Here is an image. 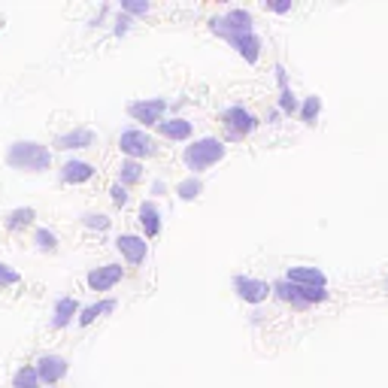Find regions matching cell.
<instances>
[{"instance_id":"6da1fadb","label":"cell","mask_w":388,"mask_h":388,"mask_svg":"<svg viewBox=\"0 0 388 388\" xmlns=\"http://www.w3.org/2000/svg\"><path fill=\"white\" fill-rule=\"evenodd\" d=\"M212 31L219 37H225L249 64H255L261 58V40L255 34V22L249 10H228L225 15L212 19Z\"/></svg>"},{"instance_id":"7a4b0ae2","label":"cell","mask_w":388,"mask_h":388,"mask_svg":"<svg viewBox=\"0 0 388 388\" xmlns=\"http://www.w3.org/2000/svg\"><path fill=\"white\" fill-rule=\"evenodd\" d=\"M6 164L22 173H43L52 167V152H49V146L37 143V140H15L6 149Z\"/></svg>"},{"instance_id":"3957f363","label":"cell","mask_w":388,"mask_h":388,"mask_svg":"<svg viewBox=\"0 0 388 388\" xmlns=\"http://www.w3.org/2000/svg\"><path fill=\"white\" fill-rule=\"evenodd\" d=\"M221 158H225V143H221V140H216V137L197 140V143L188 146L185 155H183L185 167L192 170V173H201L206 167H212V164H219Z\"/></svg>"},{"instance_id":"277c9868","label":"cell","mask_w":388,"mask_h":388,"mask_svg":"<svg viewBox=\"0 0 388 388\" xmlns=\"http://www.w3.org/2000/svg\"><path fill=\"white\" fill-rule=\"evenodd\" d=\"M119 149L128 155L130 161H140V158H149V155H155V140L146 134V130H121L119 137Z\"/></svg>"},{"instance_id":"5b68a950","label":"cell","mask_w":388,"mask_h":388,"mask_svg":"<svg viewBox=\"0 0 388 388\" xmlns=\"http://www.w3.org/2000/svg\"><path fill=\"white\" fill-rule=\"evenodd\" d=\"M34 370H37V376H40V382L43 385H58L64 376H67V370H70V364H67V358H61V355H40L37 358V364H34Z\"/></svg>"},{"instance_id":"8992f818","label":"cell","mask_w":388,"mask_h":388,"mask_svg":"<svg viewBox=\"0 0 388 388\" xmlns=\"http://www.w3.org/2000/svg\"><path fill=\"white\" fill-rule=\"evenodd\" d=\"M167 112V101L164 97H155V101H134L128 103V115L134 121H143V125H158Z\"/></svg>"},{"instance_id":"52a82bcc","label":"cell","mask_w":388,"mask_h":388,"mask_svg":"<svg viewBox=\"0 0 388 388\" xmlns=\"http://www.w3.org/2000/svg\"><path fill=\"white\" fill-rule=\"evenodd\" d=\"M221 121H225V130H228L230 140H240V137H246V134H252L255 130L252 112H246L243 106H230V110H225Z\"/></svg>"},{"instance_id":"ba28073f","label":"cell","mask_w":388,"mask_h":388,"mask_svg":"<svg viewBox=\"0 0 388 388\" xmlns=\"http://www.w3.org/2000/svg\"><path fill=\"white\" fill-rule=\"evenodd\" d=\"M121 276H125L121 264H103V267H94L92 273H88V288H92V292H110L112 285L121 282Z\"/></svg>"},{"instance_id":"9c48e42d","label":"cell","mask_w":388,"mask_h":388,"mask_svg":"<svg viewBox=\"0 0 388 388\" xmlns=\"http://www.w3.org/2000/svg\"><path fill=\"white\" fill-rule=\"evenodd\" d=\"M94 130L92 128H73L67 130V134H58L55 137V149L58 152H70V149H88V146H94Z\"/></svg>"},{"instance_id":"30bf717a","label":"cell","mask_w":388,"mask_h":388,"mask_svg":"<svg viewBox=\"0 0 388 388\" xmlns=\"http://www.w3.org/2000/svg\"><path fill=\"white\" fill-rule=\"evenodd\" d=\"M115 249H119L130 264H143L146 255H149V243L146 237H137V234H121L115 240Z\"/></svg>"},{"instance_id":"8fae6325","label":"cell","mask_w":388,"mask_h":388,"mask_svg":"<svg viewBox=\"0 0 388 388\" xmlns=\"http://www.w3.org/2000/svg\"><path fill=\"white\" fill-rule=\"evenodd\" d=\"M234 288H237V294L249 303H261V301H267V294H270V285L261 282V279H252V276H234Z\"/></svg>"},{"instance_id":"7c38bea8","label":"cell","mask_w":388,"mask_h":388,"mask_svg":"<svg viewBox=\"0 0 388 388\" xmlns=\"http://www.w3.org/2000/svg\"><path fill=\"white\" fill-rule=\"evenodd\" d=\"M285 282L292 285H301V288H325V273L319 267H292L285 276Z\"/></svg>"},{"instance_id":"4fadbf2b","label":"cell","mask_w":388,"mask_h":388,"mask_svg":"<svg viewBox=\"0 0 388 388\" xmlns=\"http://www.w3.org/2000/svg\"><path fill=\"white\" fill-rule=\"evenodd\" d=\"M92 176H94V167L88 161H67L61 167V183H70V185L88 183Z\"/></svg>"},{"instance_id":"5bb4252c","label":"cell","mask_w":388,"mask_h":388,"mask_svg":"<svg viewBox=\"0 0 388 388\" xmlns=\"http://www.w3.org/2000/svg\"><path fill=\"white\" fill-rule=\"evenodd\" d=\"M73 316H79V301L76 297H61V301L55 303V316H52V328L55 331H61V328H67Z\"/></svg>"},{"instance_id":"9a60e30c","label":"cell","mask_w":388,"mask_h":388,"mask_svg":"<svg viewBox=\"0 0 388 388\" xmlns=\"http://www.w3.org/2000/svg\"><path fill=\"white\" fill-rule=\"evenodd\" d=\"M140 225H143L146 237H158L161 234V212H158V206H155L152 201H146L143 206H140Z\"/></svg>"},{"instance_id":"2e32d148","label":"cell","mask_w":388,"mask_h":388,"mask_svg":"<svg viewBox=\"0 0 388 388\" xmlns=\"http://www.w3.org/2000/svg\"><path fill=\"white\" fill-rule=\"evenodd\" d=\"M158 130H161V137H167V140H188L192 137V121H185V119H161Z\"/></svg>"},{"instance_id":"e0dca14e","label":"cell","mask_w":388,"mask_h":388,"mask_svg":"<svg viewBox=\"0 0 388 388\" xmlns=\"http://www.w3.org/2000/svg\"><path fill=\"white\" fill-rule=\"evenodd\" d=\"M112 310H115V301H101V303H92V307L79 310V325H82V328H88L94 319H101V316H106V312H112Z\"/></svg>"},{"instance_id":"ac0fdd59","label":"cell","mask_w":388,"mask_h":388,"mask_svg":"<svg viewBox=\"0 0 388 388\" xmlns=\"http://www.w3.org/2000/svg\"><path fill=\"white\" fill-rule=\"evenodd\" d=\"M34 219H37V210H34V206H22V210H12L10 216H6V228H10V230L28 228V225H34Z\"/></svg>"},{"instance_id":"d6986e66","label":"cell","mask_w":388,"mask_h":388,"mask_svg":"<svg viewBox=\"0 0 388 388\" xmlns=\"http://www.w3.org/2000/svg\"><path fill=\"white\" fill-rule=\"evenodd\" d=\"M43 382H40V376H37V370L34 364H24L15 370V376H12V388H40Z\"/></svg>"},{"instance_id":"ffe728a7","label":"cell","mask_w":388,"mask_h":388,"mask_svg":"<svg viewBox=\"0 0 388 388\" xmlns=\"http://www.w3.org/2000/svg\"><path fill=\"white\" fill-rule=\"evenodd\" d=\"M143 179V167H140V161H121L119 164V185H134Z\"/></svg>"},{"instance_id":"44dd1931","label":"cell","mask_w":388,"mask_h":388,"mask_svg":"<svg viewBox=\"0 0 388 388\" xmlns=\"http://www.w3.org/2000/svg\"><path fill=\"white\" fill-rule=\"evenodd\" d=\"M34 243H37L40 252H55L58 249V237L49 228H37L34 230Z\"/></svg>"},{"instance_id":"7402d4cb","label":"cell","mask_w":388,"mask_h":388,"mask_svg":"<svg viewBox=\"0 0 388 388\" xmlns=\"http://www.w3.org/2000/svg\"><path fill=\"white\" fill-rule=\"evenodd\" d=\"M201 192H203V185H201V179H194V176H188V179H183V183L176 185V194L183 197V201H194Z\"/></svg>"},{"instance_id":"603a6c76","label":"cell","mask_w":388,"mask_h":388,"mask_svg":"<svg viewBox=\"0 0 388 388\" xmlns=\"http://www.w3.org/2000/svg\"><path fill=\"white\" fill-rule=\"evenodd\" d=\"M19 282H22V273H19V270L0 261V288H12V285H19Z\"/></svg>"},{"instance_id":"cb8c5ba5","label":"cell","mask_w":388,"mask_h":388,"mask_svg":"<svg viewBox=\"0 0 388 388\" xmlns=\"http://www.w3.org/2000/svg\"><path fill=\"white\" fill-rule=\"evenodd\" d=\"M82 221H85V228H94V230H106L112 225L110 216H103V212H85L82 216Z\"/></svg>"},{"instance_id":"d4e9b609","label":"cell","mask_w":388,"mask_h":388,"mask_svg":"<svg viewBox=\"0 0 388 388\" xmlns=\"http://www.w3.org/2000/svg\"><path fill=\"white\" fill-rule=\"evenodd\" d=\"M319 110H321V101H319V97H307V103H303V121H316Z\"/></svg>"},{"instance_id":"484cf974","label":"cell","mask_w":388,"mask_h":388,"mask_svg":"<svg viewBox=\"0 0 388 388\" xmlns=\"http://www.w3.org/2000/svg\"><path fill=\"white\" fill-rule=\"evenodd\" d=\"M121 10L130 12V15H146L152 6H149V3H134V0H121Z\"/></svg>"},{"instance_id":"4316f807","label":"cell","mask_w":388,"mask_h":388,"mask_svg":"<svg viewBox=\"0 0 388 388\" xmlns=\"http://www.w3.org/2000/svg\"><path fill=\"white\" fill-rule=\"evenodd\" d=\"M110 194H112V203H115V206H125V203H128V188H125V185L115 183V185L110 188Z\"/></svg>"},{"instance_id":"83f0119b","label":"cell","mask_w":388,"mask_h":388,"mask_svg":"<svg viewBox=\"0 0 388 388\" xmlns=\"http://www.w3.org/2000/svg\"><path fill=\"white\" fill-rule=\"evenodd\" d=\"M279 106H282L285 112H294V106H297V101H294V94L288 92V88H282V97H279Z\"/></svg>"},{"instance_id":"f1b7e54d","label":"cell","mask_w":388,"mask_h":388,"mask_svg":"<svg viewBox=\"0 0 388 388\" xmlns=\"http://www.w3.org/2000/svg\"><path fill=\"white\" fill-rule=\"evenodd\" d=\"M270 10H273V12H288V10H292V3H288V0H285V3H270Z\"/></svg>"},{"instance_id":"f546056e","label":"cell","mask_w":388,"mask_h":388,"mask_svg":"<svg viewBox=\"0 0 388 388\" xmlns=\"http://www.w3.org/2000/svg\"><path fill=\"white\" fill-rule=\"evenodd\" d=\"M128 24H130L128 19H119V28H115V34H119V37H125V34H128Z\"/></svg>"}]
</instances>
